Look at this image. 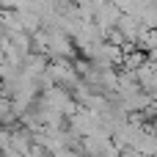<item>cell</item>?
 <instances>
[{"label":"cell","mask_w":157,"mask_h":157,"mask_svg":"<svg viewBox=\"0 0 157 157\" xmlns=\"http://www.w3.org/2000/svg\"><path fill=\"white\" fill-rule=\"evenodd\" d=\"M116 30L124 36V41L135 44V41H138V36H141L146 28L141 25V19H138L135 14H121V17H119V22H116Z\"/></svg>","instance_id":"1"},{"label":"cell","mask_w":157,"mask_h":157,"mask_svg":"<svg viewBox=\"0 0 157 157\" xmlns=\"http://www.w3.org/2000/svg\"><path fill=\"white\" fill-rule=\"evenodd\" d=\"M6 39H8V44H11L22 58L30 55V36H28V33H22V30H19V33H8Z\"/></svg>","instance_id":"2"}]
</instances>
